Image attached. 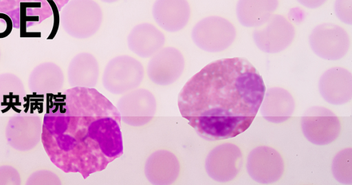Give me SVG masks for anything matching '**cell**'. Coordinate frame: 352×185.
I'll use <instances>...</instances> for the list:
<instances>
[{
	"label": "cell",
	"instance_id": "cell-19",
	"mask_svg": "<svg viewBox=\"0 0 352 185\" xmlns=\"http://www.w3.org/2000/svg\"><path fill=\"white\" fill-rule=\"evenodd\" d=\"M63 84V72L58 65L52 62L38 65L31 72L28 78L30 90L38 95L58 94Z\"/></svg>",
	"mask_w": 352,
	"mask_h": 185
},
{
	"label": "cell",
	"instance_id": "cell-24",
	"mask_svg": "<svg viewBox=\"0 0 352 185\" xmlns=\"http://www.w3.org/2000/svg\"><path fill=\"white\" fill-rule=\"evenodd\" d=\"M27 185H60L61 181L57 175L48 170L32 173L26 180Z\"/></svg>",
	"mask_w": 352,
	"mask_h": 185
},
{
	"label": "cell",
	"instance_id": "cell-22",
	"mask_svg": "<svg viewBox=\"0 0 352 185\" xmlns=\"http://www.w3.org/2000/svg\"><path fill=\"white\" fill-rule=\"evenodd\" d=\"M26 92L21 80L12 73L0 74V109L3 113L13 109L21 112Z\"/></svg>",
	"mask_w": 352,
	"mask_h": 185
},
{
	"label": "cell",
	"instance_id": "cell-11",
	"mask_svg": "<svg viewBox=\"0 0 352 185\" xmlns=\"http://www.w3.org/2000/svg\"><path fill=\"white\" fill-rule=\"evenodd\" d=\"M42 124L41 118L34 113L21 111L14 114L6 129L8 144L20 151L34 149L41 140Z\"/></svg>",
	"mask_w": 352,
	"mask_h": 185
},
{
	"label": "cell",
	"instance_id": "cell-6",
	"mask_svg": "<svg viewBox=\"0 0 352 185\" xmlns=\"http://www.w3.org/2000/svg\"><path fill=\"white\" fill-rule=\"evenodd\" d=\"M305 138L316 145H327L340 135L341 124L338 116L330 109L314 106L307 109L300 120Z\"/></svg>",
	"mask_w": 352,
	"mask_h": 185
},
{
	"label": "cell",
	"instance_id": "cell-28",
	"mask_svg": "<svg viewBox=\"0 0 352 185\" xmlns=\"http://www.w3.org/2000/svg\"><path fill=\"white\" fill-rule=\"evenodd\" d=\"M47 1L49 3L50 6L52 8V10L53 12V16H54V24L52 26V31H51L50 35L48 36V37L47 39L48 40H51L55 36V35L57 32V30H58V26L60 24V14L58 12V6H57L56 3H55V1L53 0H47Z\"/></svg>",
	"mask_w": 352,
	"mask_h": 185
},
{
	"label": "cell",
	"instance_id": "cell-3",
	"mask_svg": "<svg viewBox=\"0 0 352 185\" xmlns=\"http://www.w3.org/2000/svg\"><path fill=\"white\" fill-rule=\"evenodd\" d=\"M102 21V10L94 0H69L60 15L63 30L79 39L93 36L99 30Z\"/></svg>",
	"mask_w": 352,
	"mask_h": 185
},
{
	"label": "cell",
	"instance_id": "cell-21",
	"mask_svg": "<svg viewBox=\"0 0 352 185\" xmlns=\"http://www.w3.org/2000/svg\"><path fill=\"white\" fill-rule=\"evenodd\" d=\"M278 6V0H239L236 14L239 23L257 28L266 23Z\"/></svg>",
	"mask_w": 352,
	"mask_h": 185
},
{
	"label": "cell",
	"instance_id": "cell-2",
	"mask_svg": "<svg viewBox=\"0 0 352 185\" xmlns=\"http://www.w3.org/2000/svg\"><path fill=\"white\" fill-rule=\"evenodd\" d=\"M265 91L261 76L247 59L223 58L208 64L186 82L177 105L200 137L221 140L248 129Z\"/></svg>",
	"mask_w": 352,
	"mask_h": 185
},
{
	"label": "cell",
	"instance_id": "cell-9",
	"mask_svg": "<svg viewBox=\"0 0 352 185\" xmlns=\"http://www.w3.org/2000/svg\"><path fill=\"white\" fill-rule=\"evenodd\" d=\"M116 105L121 120L133 127H140L148 123L157 109L154 95L143 88H136L124 94Z\"/></svg>",
	"mask_w": 352,
	"mask_h": 185
},
{
	"label": "cell",
	"instance_id": "cell-13",
	"mask_svg": "<svg viewBox=\"0 0 352 185\" xmlns=\"http://www.w3.org/2000/svg\"><path fill=\"white\" fill-rule=\"evenodd\" d=\"M184 67V58L178 49L162 47L148 61L147 75L153 83L167 86L180 78Z\"/></svg>",
	"mask_w": 352,
	"mask_h": 185
},
{
	"label": "cell",
	"instance_id": "cell-18",
	"mask_svg": "<svg viewBox=\"0 0 352 185\" xmlns=\"http://www.w3.org/2000/svg\"><path fill=\"white\" fill-rule=\"evenodd\" d=\"M164 43V34L148 23L136 25L127 36L130 50L142 58L151 57L163 47Z\"/></svg>",
	"mask_w": 352,
	"mask_h": 185
},
{
	"label": "cell",
	"instance_id": "cell-12",
	"mask_svg": "<svg viewBox=\"0 0 352 185\" xmlns=\"http://www.w3.org/2000/svg\"><path fill=\"white\" fill-rule=\"evenodd\" d=\"M246 170L254 181L260 184H272L282 177L284 162L276 149L267 146H258L249 153Z\"/></svg>",
	"mask_w": 352,
	"mask_h": 185
},
{
	"label": "cell",
	"instance_id": "cell-29",
	"mask_svg": "<svg viewBox=\"0 0 352 185\" xmlns=\"http://www.w3.org/2000/svg\"><path fill=\"white\" fill-rule=\"evenodd\" d=\"M327 0H297L303 6L314 9L322 6Z\"/></svg>",
	"mask_w": 352,
	"mask_h": 185
},
{
	"label": "cell",
	"instance_id": "cell-7",
	"mask_svg": "<svg viewBox=\"0 0 352 185\" xmlns=\"http://www.w3.org/2000/svg\"><path fill=\"white\" fill-rule=\"evenodd\" d=\"M309 42L316 55L328 61L342 58L350 47V39L346 31L331 23L316 26L309 35Z\"/></svg>",
	"mask_w": 352,
	"mask_h": 185
},
{
	"label": "cell",
	"instance_id": "cell-10",
	"mask_svg": "<svg viewBox=\"0 0 352 185\" xmlns=\"http://www.w3.org/2000/svg\"><path fill=\"white\" fill-rule=\"evenodd\" d=\"M242 165V152L232 143L217 145L208 153L205 160L208 175L213 180L222 183L234 179Z\"/></svg>",
	"mask_w": 352,
	"mask_h": 185
},
{
	"label": "cell",
	"instance_id": "cell-14",
	"mask_svg": "<svg viewBox=\"0 0 352 185\" xmlns=\"http://www.w3.org/2000/svg\"><path fill=\"white\" fill-rule=\"evenodd\" d=\"M319 92L329 104L341 105L352 98V75L346 69L333 67L326 70L318 82Z\"/></svg>",
	"mask_w": 352,
	"mask_h": 185
},
{
	"label": "cell",
	"instance_id": "cell-5",
	"mask_svg": "<svg viewBox=\"0 0 352 185\" xmlns=\"http://www.w3.org/2000/svg\"><path fill=\"white\" fill-rule=\"evenodd\" d=\"M236 32L233 24L219 16H210L198 21L191 32L194 43L208 52H219L234 42Z\"/></svg>",
	"mask_w": 352,
	"mask_h": 185
},
{
	"label": "cell",
	"instance_id": "cell-16",
	"mask_svg": "<svg viewBox=\"0 0 352 185\" xmlns=\"http://www.w3.org/2000/svg\"><path fill=\"white\" fill-rule=\"evenodd\" d=\"M152 13L160 27L175 32L182 30L188 23L190 8L187 0H155Z\"/></svg>",
	"mask_w": 352,
	"mask_h": 185
},
{
	"label": "cell",
	"instance_id": "cell-26",
	"mask_svg": "<svg viewBox=\"0 0 352 185\" xmlns=\"http://www.w3.org/2000/svg\"><path fill=\"white\" fill-rule=\"evenodd\" d=\"M21 177L18 171L12 166H0V185H19Z\"/></svg>",
	"mask_w": 352,
	"mask_h": 185
},
{
	"label": "cell",
	"instance_id": "cell-15",
	"mask_svg": "<svg viewBox=\"0 0 352 185\" xmlns=\"http://www.w3.org/2000/svg\"><path fill=\"white\" fill-rule=\"evenodd\" d=\"M180 164L172 152L160 149L151 153L144 165V175L147 180L155 185H168L177 179Z\"/></svg>",
	"mask_w": 352,
	"mask_h": 185
},
{
	"label": "cell",
	"instance_id": "cell-27",
	"mask_svg": "<svg viewBox=\"0 0 352 185\" xmlns=\"http://www.w3.org/2000/svg\"><path fill=\"white\" fill-rule=\"evenodd\" d=\"M13 23L6 14L0 12V39L7 37L12 32Z\"/></svg>",
	"mask_w": 352,
	"mask_h": 185
},
{
	"label": "cell",
	"instance_id": "cell-30",
	"mask_svg": "<svg viewBox=\"0 0 352 185\" xmlns=\"http://www.w3.org/2000/svg\"><path fill=\"white\" fill-rule=\"evenodd\" d=\"M101 1H102L104 2H107V3H113V2H116L118 0H101Z\"/></svg>",
	"mask_w": 352,
	"mask_h": 185
},
{
	"label": "cell",
	"instance_id": "cell-31",
	"mask_svg": "<svg viewBox=\"0 0 352 185\" xmlns=\"http://www.w3.org/2000/svg\"><path fill=\"white\" fill-rule=\"evenodd\" d=\"M0 58H1V51H0Z\"/></svg>",
	"mask_w": 352,
	"mask_h": 185
},
{
	"label": "cell",
	"instance_id": "cell-1",
	"mask_svg": "<svg viewBox=\"0 0 352 185\" xmlns=\"http://www.w3.org/2000/svg\"><path fill=\"white\" fill-rule=\"evenodd\" d=\"M47 95L41 140L56 166L86 179L123 154L120 115L107 98L79 87Z\"/></svg>",
	"mask_w": 352,
	"mask_h": 185
},
{
	"label": "cell",
	"instance_id": "cell-20",
	"mask_svg": "<svg viewBox=\"0 0 352 185\" xmlns=\"http://www.w3.org/2000/svg\"><path fill=\"white\" fill-rule=\"evenodd\" d=\"M99 77V65L93 54L81 52L70 61L67 79L72 87L94 88Z\"/></svg>",
	"mask_w": 352,
	"mask_h": 185
},
{
	"label": "cell",
	"instance_id": "cell-17",
	"mask_svg": "<svg viewBox=\"0 0 352 185\" xmlns=\"http://www.w3.org/2000/svg\"><path fill=\"white\" fill-rule=\"evenodd\" d=\"M259 110L267 121L280 123L287 120L293 114L295 101L287 89L271 87L265 90Z\"/></svg>",
	"mask_w": 352,
	"mask_h": 185
},
{
	"label": "cell",
	"instance_id": "cell-8",
	"mask_svg": "<svg viewBox=\"0 0 352 185\" xmlns=\"http://www.w3.org/2000/svg\"><path fill=\"white\" fill-rule=\"evenodd\" d=\"M252 37L255 45L262 52L278 53L292 43L295 28L284 16L273 14L266 23L255 28Z\"/></svg>",
	"mask_w": 352,
	"mask_h": 185
},
{
	"label": "cell",
	"instance_id": "cell-4",
	"mask_svg": "<svg viewBox=\"0 0 352 185\" xmlns=\"http://www.w3.org/2000/svg\"><path fill=\"white\" fill-rule=\"evenodd\" d=\"M144 71L142 63L128 56H118L107 64L102 74V85L115 94H124L136 89L142 83Z\"/></svg>",
	"mask_w": 352,
	"mask_h": 185
},
{
	"label": "cell",
	"instance_id": "cell-23",
	"mask_svg": "<svg viewBox=\"0 0 352 185\" xmlns=\"http://www.w3.org/2000/svg\"><path fill=\"white\" fill-rule=\"evenodd\" d=\"M331 171L334 178L340 184H352V149L340 151L333 157Z\"/></svg>",
	"mask_w": 352,
	"mask_h": 185
},
{
	"label": "cell",
	"instance_id": "cell-25",
	"mask_svg": "<svg viewBox=\"0 0 352 185\" xmlns=\"http://www.w3.org/2000/svg\"><path fill=\"white\" fill-rule=\"evenodd\" d=\"M333 8L336 15L341 21L352 24V0H336Z\"/></svg>",
	"mask_w": 352,
	"mask_h": 185
}]
</instances>
